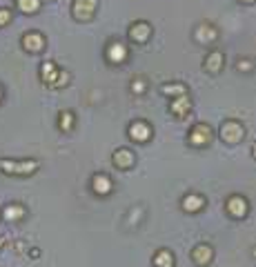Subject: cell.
Returning <instances> with one entry per match:
<instances>
[{
    "label": "cell",
    "instance_id": "30",
    "mask_svg": "<svg viewBox=\"0 0 256 267\" xmlns=\"http://www.w3.org/2000/svg\"><path fill=\"white\" fill-rule=\"evenodd\" d=\"M0 98H3V91H0Z\"/></svg>",
    "mask_w": 256,
    "mask_h": 267
},
{
    "label": "cell",
    "instance_id": "3",
    "mask_svg": "<svg viewBox=\"0 0 256 267\" xmlns=\"http://www.w3.org/2000/svg\"><path fill=\"white\" fill-rule=\"evenodd\" d=\"M218 136H221L223 143H227V145H238V143L245 138V127L240 120H236V118H225L221 122Z\"/></svg>",
    "mask_w": 256,
    "mask_h": 267
},
{
    "label": "cell",
    "instance_id": "5",
    "mask_svg": "<svg viewBox=\"0 0 256 267\" xmlns=\"http://www.w3.org/2000/svg\"><path fill=\"white\" fill-rule=\"evenodd\" d=\"M212 136H214V131L207 122H196L187 134V143L192 147H205L212 143Z\"/></svg>",
    "mask_w": 256,
    "mask_h": 267
},
{
    "label": "cell",
    "instance_id": "14",
    "mask_svg": "<svg viewBox=\"0 0 256 267\" xmlns=\"http://www.w3.org/2000/svg\"><path fill=\"white\" fill-rule=\"evenodd\" d=\"M203 67H205V71H209V74H218V71H223L225 54L221 49H209L207 56H205V60H203Z\"/></svg>",
    "mask_w": 256,
    "mask_h": 267
},
{
    "label": "cell",
    "instance_id": "27",
    "mask_svg": "<svg viewBox=\"0 0 256 267\" xmlns=\"http://www.w3.org/2000/svg\"><path fill=\"white\" fill-rule=\"evenodd\" d=\"M252 156L256 158V143H254V145H252Z\"/></svg>",
    "mask_w": 256,
    "mask_h": 267
},
{
    "label": "cell",
    "instance_id": "23",
    "mask_svg": "<svg viewBox=\"0 0 256 267\" xmlns=\"http://www.w3.org/2000/svg\"><path fill=\"white\" fill-rule=\"evenodd\" d=\"M145 89H147L145 78H136L134 83L130 85V91H132V94H134V96H143V94H145Z\"/></svg>",
    "mask_w": 256,
    "mask_h": 267
},
{
    "label": "cell",
    "instance_id": "12",
    "mask_svg": "<svg viewBox=\"0 0 256 267\" xmlns=\"http://www.w3.org/2000/svg\"><path fill=\"white\" fill-rule=\"evenodd\" d=\"M111 163H114L116 169H120V172H127V169L134 167L136 163V156L132 150H127V147H120V150H116L111 154Z\"/></svg>",
    "mask_w": 256,
    "mask_h": 267
},
{
    "label": "cell",
    "instance_id": "24",
    "mask_svg": "<svg viewBox=\"0 0 256 267\" xmlns=\"http://www.w3.org/2000/svg\"><path fill=\"white\" fill-rule=\"evenodd\" d=\"M7 23H12V12L7 7H0V27H5Z\"/></svg>",
    "mask_w": 256,
    "mask_h": 267
},
{
    "label": "cell",
    "instance_id": "18",
    "mask_svg": "<svg viewBox=\"0 0 256 267\" xmlns=\"http://www.w3.org/2000/svg\"><path fill=\"white\" fill-rule=\"evenodd\" d=\"M27 214V209L23 207V205H18V203H14V205H7V207L3 209V218L7 220V223H18L20 218Z\"/></svg>",
    "mask_w": 256,
    "mask_h": 267
},
{
    "label": "cell",
    "instance_id": "7",
    "mask_svg": "<svg viewBox=\"0 0 256 267\" xmlns=\"http://www.w3.org/2000/svg\"><path fill=\"white\" fill-rule=\"evenodd\" d=\"M127 136H130L134 143H141L143 145V143L152 141L154 129L147 120H134V122H130V127H127Z\"/></svg>",
    "mask_w": 256,
    "mask_h": 267
},
{
    "label": "cell",
    "instance_id": "21",
    "mask_svg": "<svg viewBox=\"0 0 256 267\" xmlns=\"http://www.w3.org/2000/svg\"><path fill=\"white\" fill-rule=\"evenodd\" d=\"M16 7L27 16H34L40 9V0H16Z\"/></svg>",
    "mask_w": 256,
    "mask_h": 267
},
{
    "label": "cell",
    "instance_id": "1",
    "mask_svg": "<svg viewBox=\"0 0 256 267\" xmlns=\"http://www.w3.org/2000/svg\"><path fill=\"white\" fill-rule=\"evenodd\" d=\"M40 163L36 158H0V172L3 174H12V176H32L38 172Z\"/></svg>",
    "mask_w": 256,
    "mask_h": 267
},
{
    "label": "cell",
    "instance_id": "11",
    "mask_svg": "<svg viewBox=\"0 0 256 267\" xmlns=\"http://www.w3.org/2000/svg\"><path fill=\"white\" fill-rule=\"evenodd\" d=\"M214 258V247L209 243H198L192 249V260L196 267H207Z\"/></svg>",
    "mask_w": 256,
    "mask_h": 267
},
{
    "label": "cell",
    "instance_id": "20",
    "mask_svg": "<svg viewBox=\"0 0 256 267\" xmlns=\"http://www.w3.org/2000/svg\"><path fill=\"white\" fill-rule=\"evenodd\" d=\"M74 125H76V114H74V111H71V109L60 111V114H58V129L63 134H69L71 129H74Z\"/></svg>",
    "mask_w": 256,
    "mask_h": 267
},
{
    "label": "cell",
    "instance_id": "28",
    "mask_svg": "<svg viewBox=\"0 0 256 267\" xmlns=\"http://www.w3.org/2000/svg\"><path fill=\"white\" fill-rule=\"evenodd\" d=\"M3 245H5V238H0V247H3Z\"/></svg>",
    "mask_w": 256,
    "mask_h": 267
},
{
    "label": "cell",
    "instance_id": "9",
    "mask_svg": "<svg viewBox=\"0 0 256 267\" xmlns=\"http://www.w3.org/2000/svg\"><path fill=\"white\" fill-rule=\"evenodd\" d=\"M23 47L29 54H40V51H45V47H47V38L40 32H27L23 36Z\"/></svg>",
    "mask_w": 256,
    "mask_h": 267
},
{
    "label": "cell",
    "instance_id": "19",
    "mask_svg": "<svg viewBox=\"0 0 256 267\" xmlns=\"http://www.w3.org/2000/svg\"><path fill=\"white\" fill-rule=\"evenodd\" d=\"M152 263L154 267H174V263H176V258H174V254L170 249H165V247H161L154 254V258H152Z\"/></svg>",
    "mask_w": 256,
    "mask_h": 267
},
{
    "label": "cell",
    "instance_id": "17",
    "mask_svg": "<svg viewBox=\"0 0 256 267\" xmlns=\"http://www.w3.org/2000/svg\"><path fill=\"white\" fill-rule=\"evenodd\" d=\"M189 109H192V100H189V96L187 94H183V96H176V98H172L170 100V111L176 118H185L189 114Z\"/></svg>",
    "mask_w": 256,
    "mask_h": 267
},
{
    "label": "cell",
    "instance_id": "4",
    "mask_svg": "<svg viewBox=\"0 0 256 267\" xmlns=\"http://www.w3.org/2000/svg\"><path fill=\"white\" fill-rule=\"evenodd\" d=\"M98 12V0H74L71 3V16L78 23H89Z\"/></svg>",
    "mask_w": 256,
    "mask_h": 267
},
{
    "label": "cell",
    "instance_id": "22",
    "mask_svg": "<svg viewBox=\"0 0 256 267\" xmlns=\"http://www.w3.org/2000/svg\"><path fill=\"white\" fill-rule=\"evenodd\" d=\"M161 94L170 96V98H176V96L187 94V87L181 85V83H170V85H163V87H161Z\"/></svg>",
    "mask_w": 256,
    "mask_h": 267
},
{
    "label": "cell",
    "instance_id": "29",
    "mask_svg": "<svg viewBox=\"0 0 256 267\" xmlns=\"http://www.w3.org/2000/svg\"><path fill=\"white\" fill-rule=\"evenodd\" d=\"M252 254H254V256H256V247H254V251H252Z\"/></svg>",
    "mask_w": 256,
    "mask_h": 267
},
{
    "label": "cell",
    "instance_id": "6",
    "mask_svg": "<svg viewBox=\"0 0 256 267\" xmlns=\"http://www.w3.org/2000/svg\"><path fill=\"white\" fill-rule=\"evenodd\" d=\"M225 212L229 214L232 218H245L249 214V203H247V198L245 196H240V194H232L227 200H225Z\"/></svg>",
    "mask_w": 256,
    "mask_h": 267
},
{
    "label": "cell",
    "instance_id": "10",
    "mask_svg": "<svg viewBox=\"0 0 256 267\" xmlns=\"http://www.w3.org/2000/svg\"><path fill=\"white\" fill-rule=\"evenodd\" d=\"M127 45H122L120 40H111L109 45H107V49H105V58L109 60L111 65H122L127 60Z\"/></svg>",
    "mask_w": 256,
    "mask_h": 267
},
{
    "label": "cell",
    "instance_id": "13",
    "mask_svg": "<svg viewBox=\"0 0 256 267\" xmlns=\"http://www.w3.org/2000/svg\"><path fill=\"white\" fill-rule=\"evenodd\" d=\"M216 38H218V29L214 27V25H209V23H203V25H198V27L194 29V40L201 43V45H214V43H216Z\"/></svg>",
    "mask_w": 256,
    "mask_h": 267
},
{
    "label": "cell",
    "instance_id": "25",
    "mask_svg": "<svg viewBox=\"0 0 256 267\" xmlns=\"http://www.w3.org/2000/svg\"><path fill=\"white\" fill-rule=\"evenodd\" d=\"M236 69H238V71H240V69H243V71H249V69H254V63H252V60H247V58H245V60H238Z\"/></svg>",
    "mask_w": 256,
    "mask_h": 267
},
{
    "label": "cell",
    "instance_id": "26",
    "mask_svg": "<svg viewBox=\"0 0 256 267\" xmlns=\"http://www.w3.org/2000/svg\"><path fill=\"white\" fill-rule=\"evenodd\" d=\"M238 3H243V5H254L256 0H238Z\"/></svg>",
    "mask_w": 256,
    "mask_h": 267
},
{
    "label": "cell",
    "instance_id": "2",
    "mask_svg": "<svg viewBox=\"0 0 256 267\" xmlns=\"http://www.w3.org/2000/svg\"><path fill=\"white\" fill-rule=\"evenodd\" d=\"M40 78H43V83L49 85L51 89H60V87H65L69 83V74L63 71L60 67H56L51 60L40 65Z\"/></svg>",
    "mask_w": 256,
    "mask_h": 267
},
{
    "label": "cell",
    "instance_id": "15",
    "mask_svg": "<svg viewBox=\"0 0 256 267\" xmlns=\"http://www.w3.org/2000/svg\"><path fill=\"white\" fill-rule=\"evenodd\" d=\"M111 189H114V183H111V178L107 174L98 172L91 176V192L96 196H107V194H111Z\"/></svg>",
    "mask_w": 256,
    "mask_h": 267
},
{
    "label": "cell",
    "instance_id": "16",
    "mask_svg": "<svg viewBox=\"0 0 256 267\" xmlns=\"http://www.w3.org/2000/svg\"><path fill=\"white\" fill-rule=\"evenodd\" d=\"M205 205H207V200H205L201 194H187V196H183V200H181L183 212H187V214H198L201 209H205Z\"/></svg>",
    "mask_w": 256,
    "mask_h": 267
},
{
    "label": "cell",
    "instance_id": "8",
    "mask_svg": "<svg viewBox=\"0 0 256 267\" xmlns=\"http://www.w3.org/2000/svg\"><path fill=\"white\" fill-rule=\"evenodd\" d=\"M152 34H154V29H152V25L147 23V20H136V23H132L130 29H127L130 40H132V43H136V45H145L147 40L152 38Z\"/></svg>",
    "mask_w": 256,
    "mask_h": 267
}]
</instances>
